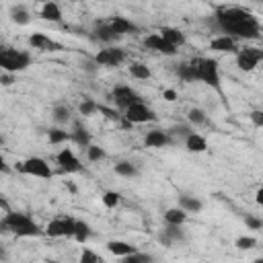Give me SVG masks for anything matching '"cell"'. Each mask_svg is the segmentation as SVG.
Returning <instances> with one entry per match:
<instances>
[{
	"instance_id": "obj_47",
	"label": "cell",
	"mask_w": 263,
	"mask_h": 263,
	"mask_svg": "<svg viewBox=\"0 0 263 263\" xmlns=\"http://www.w3.org/2000/svg\"><path fill=\"white\" fill-rule=\"evenodd\" d=\"M0 173H10V166L6 164V158L0 154Z\"/></svg>"
},
{
	"instance_id": "obj_10",
	"label": "cell",
	"mask_w": 263,
	"mask_h": 263,
	"mask_svg": "<svg viewBox=\"0 0 263 263\" xmlns=\"http://www.w3.org/2000/svg\"><path fill=\"white\" fill-rule=\"evenodd\" d=\"M111 97H113V101H115V105H117L119 109H125V107H129L132 103L142 101V97H140L132 86H125V84L115 86L113 92H111Z\"/></svg>"
},
{
	"instance_id": "obj_25",
	"label": "cell",
	"mask_w": 263,
	"mask_h": 263,
	"mask_svg": "<svg viewBox=\"0 0 263 263\" xmlns=\"http://www.w3.org/2000/svg\"><path fill=\"white\" fill-rule=\"evenodd\" d=\"M177 76H179L181 80H185V82L197 80V76H195V60L179 64V66H177Z\"/></svg>"
},
{
	"instance_id": "obj_20",
	"label": "cell",
	"mask_w": 263,
	"mask_h": 263,
	"mask_svg": "<svg viewBox=\"0 0 263 263\" xmlns=\"http://www.w3.org/2000/svg\"><path fill=\"white\" fill-rule=\"evenodd\" d=\"M105 247H107V251H109L111 255H115V257H125V255L134 253V251H138L134 245H129V242H125V240H109Z\"/></svg>"
},
{
	"instance_id": "obj_18",
	"label": "cell",
	"mask_w": 263,
	"mask_h": 263,
	"mask_svg": "<svg viewBox=\"0 0 263 263\" xmlns=\"http://www.w3.org/2000/svg\"><path fill=\"white\" fill-rule=\"evenodd\" d=\"M185 148L189 152H205L208 150V140L203 136H199L197 132H191L185 136Z\"/></svg>"
},
{
	"instance_id": "obj_12",
	"label": "cell",
	"mask_w": 263,
	"mask_h": 263,
	"mask_svg": "<svg viewBox=\"0 0 263 263\" xmlns=\"http://www.w3.org/2000/svg\"><path fill=\"white\" fill-rule=\"evenodd\" d=\"M29 45H31L33 49H41V51H62V49H64L62 43L49 39V37L43 35V33H33V35L29 37Z\"/></svg>"
},
{
	"instance_id": "obj_23",
	"label": "cell",
	"mask_w": 263,
	"mask_h": 263,
	"mask_svg": "<svg viewBox=\"0 0 263 263\" xmlns=\"http://www.w3.org/2000/svg\"><path fill=\"white\" fill-rule=\"evenodd\" d=\"M90 236H92V228H90V224L84 222V220H76V222H74V234H72V238H74L76 242L84 245Z\"/></svg>"
},
{
	"instance_id": "obj_42",
	"label": "cell",
	"mask_w": 263,
	"mask_h": 263,
	"mask_svg": "<svg viewBox=\"0 0 263 263\" xmlns=\"http://www.w3.org/2000/svg\"><path fill=\"white\" fill-rule=\"evenodd\" d=\"M245 222H247V226H249L251 230H259V228L263 226V222H261L259 218H255V216H247Z\"/></svg>"
},
{
	"instance_id": "obj_36",
	"label": "cell",
	"mask_w": 263,
	"mask_h": 263,
	"mask_svg": "<svg viewBox=\"0 0 263 263\" xmlns=\"http://www.w3.org/2000/svg\"><path fill=\"white\" fill-rule=\"evenodd\" d=\"M125 263H148V261H152L154 257L152 255H148V253H140V251H134V253H129V255H125V257H121Z\"/></svg>"
},
{
	"instance_id": "obj_52",
	"label": "cell",
	"mask_w": 263,
	"mask_h": 263,
	"mask_svg": "<svg viewBox=\"0 0 263 263\" xmlns=\"http://www.w3.org/2000/svg\"><path fill=\"white\" fill-rule=\"evenodd\" d=\"M2 146H4V138L0 136V148H2Z\"/></svg>"
},
{
	"instance_id": "obj_28",
	"label": "cell",
	"mask_w": 263,
	"mask_h": 263,
	"mask_svg": "<svg viewBox=\"0 0 263 263\" xmlns=\"http://www.w3.org/2000/svg\"><path fill=\"white\" fill-rule=\"evenodd\" d=\"M129 74H132L134 78H138V80H148V78L152 76L150 68H148L144 62H132V64H129Z\"/></svg>"
},
{
	"instance_id": "obj_13",
	"label": "cell",
	"mask_w": 263,
	"mask_h": 263,
	"mask_svg": "<svg viewBox=\"0 0 263 263\" xmlns=\"http://www.w3.org/2000/svg\"><path fill=\"white\" fill-rule=\"evenodd\" d=\"M210 49L214 51H220V53H236L238 51V45H236V39L230 37V35H220V37H214L210 41Z\"/></svg>"
},
{
	"instance_id": "obj_1",
	"label": "cell",
	"mask_w": 263,
	"mask_h": 263,
	"mask_svg": "<svg viewBox=\"0 0 263 263\" xmlns=\"http://www.w3.org/2000/svg\"><path fill=\"white\" fill-rule=\"evenodd\" d=\"M216 27L234 39H259L261 37V25L259 18L240 6H220L214 12Z\"/></svg>"
},
{
	"instance_id": "obj_44",
	"label": "cell",
	"mask_w": 263,
	"mask_h": 263,
	"mask_svg": "<svg viewBox=\"0 0 263 263\" xmlns=\"http://www.w3.org/2000/svg\"><path fill=\"white\" fill-rule=\"evenodd\" d=\"M168 134H177V136H183L185 138L187 134H191V127H187V125H175Z\"/></svg>"
},
{
	"instance_id": "obj_4",
	"label": "cell",
	"mask_w": 263,
	"mask_h": 263,
	"mask_svg": "<svg viewBox=\"0 0 263 263\" xmlns=\"http://www.w3.org/2000/svg\"><path fill=\"white\" fill-rule=\"evenodd\" d=\"M123 119H127L129 123H148V121H156L158 115L144 101H138L123 109Z\"/></svg>"
},
{
	"instance_id": "obj_45",
	"label": "cell",
	"mask_w": 263,
	"mask_h": 263,
	"mask_svg": "<svg viewBox=\"0 0 263 263\" xmlns=\"http://www.w3.org/2000/svg\"><path fill=\"white\" fill-rule=\"evenodd\" d=\"M162 97H164L166 101H171V103H173V101H177V92H175L173 88H166V90L162 92Z\"/></svg>"
},
{
	"instance_id": "obj_19",
	"label": "cell",
	"mask_w": 263,
	"mask_h": 263,
	"mask_svg": "<svg viewBox=\"0 0 263 263\" xmlns=\"http://www.w3.org/2000/svg\"><path fill=\"white\" fill-rule=\"evenodd\" d=\"M70 140H72L76 146L86 148V146L90 144V134H88V129H86L84 125H80V123L76 121V123H74V129L70 132Z\"/></svg>"
},
{
	"instance_id": "obj_6",
	"label": "cell",
	"mask_w": 263,
	"mask_h": 263,
	"mask_svg": "<svg viewBox=\"0 0 263 263\" xmlns=\"http://www.w3.org/2000/svg\"><path fill=\"white\" fill-rule=\"evenodd\" d=\"M263 60V49L261 47H242L236 51V66L242 72H253L259 62Z\"/></svg>"
},
{
	"instance_id": "obj_5",
	"label": "cell",
	"mask_w": 263,
	"mask_h": 263,
	"mask_svg": "<svg viewBox=\"0 0 263 263\" xmlns=\"http://www.w3.org/2000/svg\"><path fill=\"white\" fill-rule=\"evenodd\" d=\"M18 171L25 175H33V177H41V179H51L53 171L47 164V160H43L41 156H31L23 162H18Z\"/></svg>"
},
{
	"instance_id": "obj_11",
	"label": "cell",
	"mask_w": 263,
	"mask_h": 263,
	"mask_svg": "<svg viewBox=\"0 0 263 263\" xmlns=\"http://www.w3.org/2000/svg\"><path fill=\"white\" fill-rule=\"evenodd\" d=\"M144 47H148V49H154V51H158V53H164V55H177V47L175 45H171L168 41H164L158 33H152V35H148L146 39H144Z\"/></svg>"
},
{
	"instance_id": "obj_34",
	"label": "cell",
	"mask_w": 263,
	"mask_h": 263,
	"mask_svg": "<svg viewBox=\"0 0 263 263\" xmlns=\"http://www.w3.org/2000/svg\"><path fill=\"white\" fill-rule=\"evenodd\" d=\"M162 232H164L173 242H179V240L185 238V234H183V230H181V224H166V226L162 228Z\"/></svg>"
},
{
	"instance_id": "obj_43",
	"label": "cell",
	"mask_w": 263,
	"mask_h": 263,
	"mask_svg": "<svg viewBox=\"0 0 263 263\" xmlns=\"http://www.w3.org/2000/svg\"><path fill=\"white\" fill-rule=\"evenodd\" d=\"M14 82H16V78H14L12 72H4V74H0V84H2V86H10V84H14Z\"/></svg>"
},
{
	"instance_id": "obj_7",
	"label": "cell",
	"mask_w": 263,
	"mask_h": 263,
	"mask_svg": "<svg viewBox=\"0 0 263 263\" xmlns=\"http://www.w3.org/2000/svg\"><path fill=\"white\" fill-rule=\"evenodd\" d=\"M74 218L70 216H62V218H55L47 224L45 228V234L51 236V238H58V236H72L74 234Z\"/></svg>"
},
{
	"instance_id": "obj_16",
	"label": "cell",
	"mask_w": 263,
	"mask_h": 263,
	"mask_svg": "<svg viewBox=\"0 0 263 263\" xmlns=\"http://www.w3.org/2000/svg\"><path fill=\"white\" fill-rule=\"evenodd\" d=\"M39 16H41L43 21L60 23V21H62V10H60L58 2H53V0H45L43 6H41V10H39Z\"/></svg>"
},
{
	"instance_id": "obj_51",
	"label": "cell",
	"mask_w": 263,
	"mask_h": 263,
	"mask_svg": "<svg viewBox=\"0 0 263 263\" xmlns=\"http://www.w3.org/2000/svg\"><path fill=\"white\" fill-rule=\"evenodd\" d=\"M6 257H8V255H6V251L0 247V259H6Z\"/></svg>"
},
{
	"instance_id": "obj_37",
	"label": "cell",
	"mask_w": 263,
	"mask_h": 263,
	"mask_svg": "<svg viewBox=\"0 0 263 263\" xmlns=\"http://www.w3.org/2000/svg\"><path fill=\"white\" fill-rule=\"evenodd\" d=\"M97 111L103 113L109 121H121V119H123V115H119L115 109H111V107H107V105H99V103H97Z\"/></svg>"
},
{
	"instance_id": "obj_26",
	"label": "cell",
	"mask_w": 263,
	"mask_h": 263,
	"mask_svg": "<svg viewBox=\"0 0 263 263\" xmlns=\"http://www.w3.org/2000/svg\"><path fill=\"white\" fill-rule=\"evenodd\" d=\"M164 222L166 224H185L187 222V212L183 208H168L164 212Z\"/></svg>"
},
{
	"instance_id": "obj_41",
	"label": "cell",
	"mask_w": 263,
	"mask_h": 263,
	"mask_svg": "<svg viewBox=\"0 0 263 263\" xmlns=\"http://www.w3.org/2000/svg\"><path fill=\"white\" fill-rule=\"evenodd\" d=\"M249 117H251V121H253L255 127H263V111L261 109H253Z\"/></svg>"
},
{
	"instance_id": "obj_53",
	"label": "cell",
	"mask_w": 263,
	"mask_h": 263,
	"mask_svg": "<svg viewBox=\"0 0 263 263\" xmlns=\"http://www.w3.org/2000/svg\"><path fill=\"white\" fill-rule=\"evenodd\" d=\"M68 2H80V0H68Z\"/></svg>"
},
{
	"instance_id": "obj_35",
	"label": "cell",
	"mask_w": 263,
	"mask_h": 263,
	"mask_svg": "<svg viewBox=\"0 0 263 263\" xmlns=\"http://www.w3.org/2000/svg\"><path fill=\"white\" fill-rule=\"evenodd\" d=\"M78 111H80L82 117H90V115L97 113V103L92 99H82L80 105H78Z\"/></svg>"
},
{
	"instance_id": "obj_39",
	"label": "cell",
	"mask_w": 263,
	"mask_h": 263,
	"mask_svg": "<svg viewBox=\"0 0 263 263\" xmlns=\"http://www.w3.org/2000/svg\"><path fill=\"white\" fill-rule=\"evenodd\" d=\"M234 245H236V249H240V251H249V249H253V247L257 245V240H255L253 236H238Z\"/></svg>"
},
{
	"instance_id": "obj_17",
	"label": "cell",
	"mask_w": 263,
	"mask_h": 263,
	"mask_svg": "<svg viewBox=\"0 0 263 263\" xmlns=\"http://www.w3.org/2000/svg\"><path fill=\"white\" fill-rule=\"evenodd\" d=\"M95 35H97V39L103 41V43H115V41L121 39V35L115 33V29H113L109 23H99L97 29H95Z\"/></svg>"
},
{
	"instance_id": "obj_21",
	"label": "cell",
	"mask_w": 263,
	"mask_h": 263,
	"mask_svg": "<svg viewBox=\"0 0 263 263\" xmlns=\"http://www.w3.org/2000/svg\"><path fill=\"white\" fill-rule=\"evenodd\" d=\"M109 25L115 29V33H119L121 37L125 35V33H134V31H138V27L132 23V21H127L125 16H111V21H109Z\"/></svg>"
},
{
	"instance_id": "obj_38",
	"label": "cell",
	"mask_w": 263,
	"mask_h": 263,
	"mask_svg": "<svg viewBox=\"0 0 263 263\" xmlns=\"http://www.w3.org/2000/svg\"><path fill=\"white\" fill-rule=\"evenodd\" d=\"M101 199H103V205L105 208H115L119 203V193L117 191H105Z\"/></svg>"
},
{
	"instance_id": "obj_22",
	"label": "cell",
	"mask_w": 263,
	"mask_h": 263,
	"mask_svg": "<svg viewBox=\"0 0 263 263\" xmlns=\"http://www.w3.org/2000/svg\"><path fill=\"white\" fill-rule=\"evenodd\" d=\"M158 35H160L164 41H168L171 45H175V47H179V45L185 43V35H183L179 29H175V27H162V29L158 31Z\"/></svg>"
},
{
	"instance_id": "obj_15",
	"label": "cell",
	"mask_w": 263,
	"mask_h": 263,
	"mask_svg": "<svg viewBox=\"0 0 263 263\" xmlns=\"http://www.w3.org/2000/svg\"><path fill=\"white\" fill-rule=\"evenodd\" d=\"M4 222H6L8 230L14 234L16 230H21V228L27 226L29 222H33V218H31L29 214H25V212H12V210H8L6 216H4Z\"/></svg>"
},
{
	"instance_id": "obj_33",
	"label": "cell",
	"mask_w": 263,
	"mask_h": 263,
	"mask_svg": "<svg viewBox=\"0 0 263 263\" xmlns=\"http://www.w3.org/2000/svg\"><path fill=\"white\" fill-rule=\"evenodd\" d=\"M84 150H86V158H88L90 162H99V160H103V158L107 156L105 148H101V146H97V144H88Z\"/></svg>"
},
{
	"instance_id": "obj_46",
	"label": "cell",
	"mask_w": 263,
	"mask_h": 263,
	"mask_svg": "<svg viewBox=\"0 0 263 263\" xmlns=\"http://www.w3.org/2000/svg\"><path fill=\"white\" fill-rule=\"evenodd\" d=\"M158 242H160V245H164V247H171V245H173V240H171L162 230H160V234H158Z\"/></svg>"
},
{
	"instance_id": "obj_29",
	"label": "cell",
	"mask_w": 263,
	"mask_h": 263,
	"mask_svg": "<svg viewBox=\"0 0 263 263\" xmlns=\"http://www.w3.org/2000/svg\"><path fill=\"white\" fill-rule=\"evenodd\" d=\"M179 208H183L187 214L189 212H199L203 208V203L197 197H189V195H181L179 197Z\"/></svg>"
},
{
	"instance_id": "obj_30",
	"label": "cell",
	"mask_w": 263,
	"mask_h": 263,
	"mask_svg": "<svg viewBox=\"0 0 263 263\" xmlns=\"http://www.w3.org/2000/svg\"><path fill=\"white\" fill-rule=\"evenodd\" d=\"M47 138H49V144L58 146V144H64V142L70 140V132H66V129H62V127H51V129L47 132Z\"/></svg>"
},
{
	"instance_id": "obj_40",
	"label": "cell",
	"mask_w": 263,
	"mask_h": 263,
	"mask_svg": "<svg viewBox=\"0 0 263 263\" xmlns=\"http://www.w3.org/2000/svg\"><path fill=\"white\" fill-rule=\"evenodd\" d=\"M80 261L82 263H101L103 261V257H99L97 253H92L90 249H84L82 251V255H80Z\"/></svg>"
},
{
	"instance_id": "obj_8",
	"label": "cell",
	"mask_w": 263,
	"mask_h": 263,
	"mask_svg": "<svg viewBox=\"0 0 263 263\" xmlns=\"http://www.w3.org/2000/svg\"><path fill=\"white\" fill-rule=\"evenodd\" d=\"M92 60H95L97 66L115 68V66H119V64H123V60H125V51L119 49V47H107V49H101Z\"/></svg>"
},
{
	"instance_id": "obj_48",
	"label": "cell",
	"mask_w": 263,
	"mask_h": 263,
	"mask_svg": "<svg viewBox=\"0 0 263 263\" xmlns=\"http://www.w3.org/2000/svg\"><path fill=\"white\" fill-rule=\"evenodd\" d=\"M84 70H86V72H95V70H97L95 60H92V62H84Z\"/></svg>"
},
{
	"instance_id": "obj_50",
	"label": "cell",
	"mask_w": 263,
	"mask_h": 263,
	"mask_svg": "<svg viewBox=\"0 0 263 263\" xmlns=\"http://www.w3.org/2000/svg\"><path fill=\"white\" fill-rule=\"evenodd\" d=\"M255 197H257V199H255V201H257V203H259V205H261V203H263V191H261V189H259V191H257V195H255Z\"/></svg>"
},
{
	"instance_id": "obj_2",
	"label": "cell",
	"mask_w": 263,
	"mask_h": 263,
	"mask_svg": "<svg viewBox=\"0 0 263 263\" xmlns=\"http://www.w3.org/2000/svg\"><path fill=\"white\" fill-rule=\"evenodd\" d=\"M31 66V55L27 51L8 47V45H0V68L4 72H23Z\"/></svg>"
},
{
	"instance_id": "obj_31",
	"label": "cell",
	"mask_w": 263,
	"mask_h": 263,
	"mask_svg": "<svg viewBox=\"0 0 263 263\" xmlns=\"http://www.w3.org/2000/svg\"><path fill=\"white\" fill-rule=\"evenodd\" d=\"M53 121L58 125H66L70 121V107L68 105H55L53 107Z\"/></svg>"
},
{
	"instance_id": "obj_49",
	"label": "cell",
	"mask_w": 263,
	"mask_h": 263,
	"mask_svg": "<svg viewBox=\"0 0 263 263\" xmlns=\"http://www.w3.org/2000/svg\"><path fill=\"white\" fill-rule=\"evenodd\" d=\"M10 230H8V226H6V222H4V218L0 220V234H8Z\"/></svg>"
},
{
	"instance_id": "obj_9",
	"label": "cell",
	"mask_w": 263,
	"mask_h": 263,
	"mask_svg": "<svg viewBox=\"0 0 263 263\" xmlns=\"http://www.w3.org/2000/svg\"><path fill=\"white\" fill-rule=\"evenodd\" d=\"M55 162L60 164V173H80L82 164L76 158V154L72 152V148H62L55 154Z\"/></svg>"
},
{
	"instance_id": "obj_3",
	"label": "cell",
	"mask_w": 263,
	"mask_h": 263,
	"mask_svg": "<svg viewBox=\"0 0 263 263\" xmlns=\"http://www.w3.org/2000/svg\"><path fill=\"white\" fill-rule=\"evenodd\" d=\"M195 76L208 86L220 88V66L212 58H195Z\"/></svg>"
},
{
	"instance_id": "obj_14",
	"label": "cell",
	"mask_w": 263,
	"mask_h": 263,
	"mask_svg": "<svg viewBox=\"0 0 263 263\" xmlns=\"http://www.w3.org/2000/svg\"><path fill=\"white\" fill-rule=\"evenodd\" d=\"M171 134L164 132V129H150L146 136H144V146L146 148H162L166 144H171Z\"/></svg>"
},
{
	"instance_id": "obj_27",
	"label": "cell",
	"mask_w": 263,
	"mask_h": 263,
	"mask_svg": "<svg viewBox=\"0 0 263 263\" xmlns=\"http://www.w3.org/2000/svg\"><path fill=\"white\" fill-rule=\"evenodd\" d=\"M115 173L119 175V177H127V179H132V177H138V166L132 162V160H119L117 164H115Z\"/></svg>"
},
{
	"instance_id": "obj_32",
	"label": "cell",
	"mask_w": 263,
	"mask_h": 263,
	"mask_svg": "<svg viewBox=\"0 0 263 263\" xmlns=\"http://www.w3.org/2000/svg\"><path fill=\"white\" fill-rule=\"evenodd\" d=\"M187 119H189V123H193V125H203V123L208 121V115H205L203 109L193 107V109L187 111Z\"/></svg>"
},
{
	"instance_id": "obj_24",
	"label": "cell",
	"mask_w": 263,
	"mask_h": 263,
	"mask_svg": "<svg viewBox=\"0 0 263 263\" xmlns=\"http://www.w3.org/2000/svg\"><path fill=\"white\" fill-rule=\"evenodd\" d=\"M10 21H12L14 25H21V27L29 25V21H31L29 8H27L25 4H14V6L10 8Z\"/></svg>"
}]
</instances>
